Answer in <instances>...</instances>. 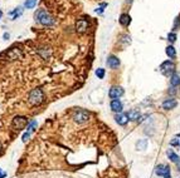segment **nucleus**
<instances>
[{"instance_id":"f257e3e1","label":"nucleus","mask_w":180,"mask_h":178,"mask_svg":"<svg viewBox=\"0 0 180 178\" xmlns=\"http://www.w3.org/2000/svg\"><path fill=\"white\" fill-rule=\"evenodd\" d=\"M34 19L37 20L38 23H40L42 25H44V26H52V25H54V23H56L54 18H53L44 9H38L35 12V14H34Z\"/></svg>"},{"instance_id":"f03ea898","label":"nucleus","mask_w":180,"mask_h":178,"mask_svg":"<svg viewBox=\"0 0 180 178\" xmlns=\"http://www.w3.org/2000/svg\"><path fill=\"white\" fill-rule=\"evenodd\" d=\"M28 102L30 103V106H40L44 102V93L42 89L35 88L33 90H30L28 96Z\"/></svg>"},{"instance_id":"7ed1b4c3","label":"nucleus","mask_w":180,"mask_h":178,"mask_svg":"<svg viewBox=\"0 0 180 178\" xmlns=\"http://www.w3.org/2000/svg\"><path fill=\"white\" fill-rule=\"evenodd\" d=\"M28 124H29V120L27 117L24 116H17L14 117V119L12 120V127L13 129L15 131H22L24 129L25 127H28Z\"/></svg>"},{"instance_id":"20e7f679","label":"nucleus","mask_w":180,"mask_h":178,"mask_svg":"<svg viewBox=\"0 0 180 178\" xmlns=\"http://www.w3.org/2000/svg\"><path fill=\"white\" fill-rule=\"evenodd\" d=\"M73 120L78 124L87 123L90 120V113L86 109H77L73 113Z\"/></svg>"},{"instance_id":"39448f33","label":"nucleus","mask_w":180,"mask_h":178,"mask_svg":"<svg viewBox=\"0 0 180 178\" xmlns=\"http://www.w3.org/2000/svg\"><path fill=\"white\" fill-rule=\"evenodd\" d=\"M155 173L157 176H160V177H164V178H171L170 167L166 166V164H159V166H156Z\"/></svg>"},{"instance_id":"423d86ee","label":"nucleus","mask_w":180,"mask_h":178,"mask_svg":"<svg viewBox=\"0 0 180 178\" xmlns=\"http://www.w3.org/2000/svg\"><path fill=\"white\" fill-rule=\"evenodd\" d=\"M174 70H175V64H174L173 60H166V61L161 63V65H160V72L163 73V74L169 75V74H170V73H173Z\"/></svg>"},{"instance_id":"0eeeda50","label":"nucleus","mask_w":180,"mask_h":178,"mask_svg":"<svg viewBox=\"0 0 180 178\" xmlns=\"http://www.w3.org/2000/svg\"><path fill=\"white\" fill-rule=\"evenodd\" d=\"M123 96V89L121 87H117V86H115L112 87L110 90H108V97L111 99H119L120 97Z\"/></svg>"},{"instance_id":"6e6552de","label":"nucleus","mask_w":180,"mask_h":178,"mask_svg":"<svg viewBox=\"0 0 180 178\" xmlns=\"http://www.w3.org/2000/svg\"><path fill=\"white\" fill-rule=\"evenodd\" d=\"M88 29V22L86 19H78L77 23H76V30L78 33H84V31H87Z\"/></svg>"},{"instance_id":"1a4fd4ad","label":"nucleus","mask_w":180,"mask_h":178,"mask_svg":"<svg viewBox=\"0 0 180 178\" xmlns=\"http://www.w3.org/2000/svg\"><path fill=\"white\" fill-rule=\"evenodd\" d=\"M120 64H121V61H120V59L116 57V55H108V58H107V65H108V68L117 69L120 67Z\"/></svg>"},{"instance_id":"9d476101","label":"nucleus","mask_w":180,"mask_h":178,"mask_svg":"<svg viewBox=\"0 0 180 178\" xmlns=\"http://www.w3.org/2000/svg\"><path fill=\"white\" fill-rule=\"evenodd\" d=\"M110 107H111L112 112H115V113H121L122 109H123V106L120 102V99H112L111 103H110Z\"/></svg>"},{"instance_id":"9b49d317","label":"nucleus","mask_w":180,"mask_h":178,"mask_svg":"<svg viewBox=\"0 0 180 178\" xmlns=\"http://www.w3.org/2000/svg\"><path fill=\"white\" fill-rule=\"evenodd\" d=\"M166 154H167V157H169V159H170L171 162H174V163H176V166H178V168H179V171H180V158H179V155L173 151V149H167V152H166Z\"/></svg>"},{"instance_id":"f8f14e48","label":"nucleus","mask_w":180,"mask_h":178,"mask_svg":"<svg viewBox=\"0 0 180 178\" xmlns=\"http://www.w3.org/2000/svg\"><path fill=\"white\" fill-rule=\"evenodd\" d=\"M126 117H127L129 120H132V122L139 120V118H140V112L136 110V109H131V110H129L127 113H126Z\"/></svg>"},{"instance_id":"ddd939ff","label":"nucleus","mask_w":180,"mask_h":178,"mask_svg":"<svg viewBox=\"0 0 180 178\" xmlns=\"http://www.w3.org/2000/svg\"><path fill=\"white\" fill-rule=\"evenodd\" d=\"M176 106H178V102H176L175 99H166V100L163 103V108H164L165 110L174 109Z\"/></svg>"},{"instance_id":"4468645a","label":"nucleus","mask_w":180,"mask_h":178,"mask_svg":"<svg viewBox=\"0 0 180 178\" xmlns=\"http://www.w3.org/2000/svg\"><path fill=\"white\" fill-rule=\"evenodd\" d=\"M119 22H120V24L122 26H129L131 24V16L129 14H121Z\"/></svg>"},{"instance_id":"2eb2a0df","label":"nucleus","mask_w":180,"mask_h":178,"mask_svg":"<svg viewBox=\"0 0 180 178\" xmlns=\"http://www.w3.org/2000/svg\"><path fill=\"white\" fill-rule=\"evenodd\" d=\"M115 120L120 125H126V124H127V122H129L127 117H126V116H123V114H121V113L116 114V116H115Z\"/></svg>"},{"instance_id":"dca6fc26","label":"nucleus","mask_w":180,"mask_h":178,"mask_svg":"<svg viewBox=\"0 0 180 178\" xmlns=\"http://www.w3.org/2000/svg\"><path fill=\"white\" fill-rule=\"evenodd\" d=\"M23 14V8L22 6H19V8H15L13 12H10L9 13V15H12V18H13V20H15V19H18L20 15Z\"/></svg>"},{"instance_id":"f3484780","label":"nucleus","mask_w":180,"mask_h":178,"mask_svg":"<svg viewBox=\"0 0 180 178\" xmlns=\"http://www.w3.org/2000/svg\"><path fill=\"white\" fill-rule=\"evenodd\" d=\"M166 55L170 58V59H175V57H176V50H175V48L173 47V45H169L167 48H166Z\"/></svg>"},{"instance_id":"a211bd4d","label":"nucleus","mask_w":180,"mask_h":178,"mask_svg":"<svg viewBox=\"0 0 180 178\" xmlns=\"http://www.w3.org/2000/svg\"><path fill=\"white\" fill-rule=\"evenodd\" d=\"M6 55H8L9 59H12V60L18 59V57H19V50H18L17 48H13L12 50H9V51H8Z\"/></svg>"},{"instance_id":"6ab92c4d","label":"nucleus","mask_w":180,"mask_h":178,"mask_svg":"<svg viewBox=\"0 0 180 178\" xmlns=\"http://www.w3.org/2000/svg\"><path fill=\"white\" fill-rule=\"evenodd\" d=\"M170 84H171V87H178L179 84H180V77L176 74V73H174V74L171 75V78H170Z\"/></svg>"},{"instance_id":"aec40b11","label":"nucleus","mask_w":180,"mask_h":178,"mask_svg":"<svg viewBox=\"0 0 180 178\" xmlns=\"http://www.w3.org/2000/svg\"><path fill=\"white\" fill-rule=\"evenodd\" d=\"M147 147V139H140L139 142H136V148L137 151H144Z\"/></svg>"},{"instance_id":"412c9836","label":"nucleus","mask_w":180,"mask_h":178,"mask_svg":"<svg viewBox=\"0 0 180 178\" xmlns=\"http://www.w3.org/2000/svg\"><path fill=\"white\" fill-rule=\"evenodd\" d=\"M37 2H38V0H25L24 8L25 9H33L37 5Z\"/></svg>"},{"instance_id":"4be33fe9","label":"nucleus","mask_w":180,"mask_h":178,"mask_svg":"<svg viewBox=\"0 0 180 178\" xmlns=\"http://www.w3.org/2000/svg\"><path fill=\"white\" fill-rule=\"evenodd\" d=\"M37 125H38V122L37 120H31V122H29V124H28V132H34V129L37 128Z\"/></svg>"},{"instance_id":"5701e85b","label":"nucleus","mask_w":180,"mask_h":178,"mask_svg":"<svg viewBox=\"0 0 180 178\" xmlns=\"http://www.w3.org/2000/svg\"><path fill=\"white\" fill-rule=\"evenodd\" d=\"M179 144H180V134L176 135V137H174L170 141V145H173V147H175V145H179Z\"/></svg>"},{"instance_id":"b1692460","label":"nucleus","mask_w":180,"mask_h":178,"mask_svg":"<svg viewBox=\"0 0 180 178\" xmlns=\"http://www.w3.org/2000/svg\"><path fill=\"white\" fill-rule=\"evenodd\" d=\"M105 74H106V73H105V69L103 68H98L96 70V75L98 77V79H103L105 78Z\"/></svg>"},{"instance_id":"393cba45","label":"nucleus","mask_w":180,"mask_h":178,"mask_svg":"<svg viewBox=\"0 0 180 178\" xmlns=\"http://www.w3.org/2000/svg\"><path fill=\"white\" fill-rule=\"evenodd\" d=\"M30 134H31V133L27 131V132H25V133H24V134L22 135V141H23L24 143H27V142L29 141V138H30Z\"/></svg>"},{"instance_id":"a878e982","label":"nucleus","mask_w":180,"mask_h":178,"mask_svg":"<svg viewBox=\"0 0 180 178\" xmlns=\"http://www.w3.org/2000/svg\"><path fill=\"white\" fill-rule=\"evenodd\" d=\"M106 6H107V3H102V4L100 5V8H98V9H96V13H98V14H102Z\"/></svg>"},{"instance_id":"bb28decb","label":"nucleus","mask_w":180,"mask_h":178,"mask_svg":"<svg viewBox=\"0 0 180 178\" xmlns=\"http://www.w3.org/2000/svg\"><path fill=\"white\" fill-rule=\"evenodd\" d=\"M167 40H170L171 43H174V41L176 40V34H175V33H169V35H167Z\"/></svg>"},{"instance_id":"cd10ccee","label":"nucleus","mask_w":180,"mask_h":178,"mask_svg":"<svg viewBox=\"0 0 180 178\" xmlns=\"http://www.w3.org/2000/svg\"><path fill=\"white\" fill-rule=\"evenodd\" d=\"M122 38H123V40H122L123 43H130V37L129 35H123Z\"/></svg>"},{"instance_id":"c85d7f7f","label":"nucleus","mask_w":180,"mask_h":178,"mask_svg":"<svg viewBox=\"0 0 180 178\" xmlns=\"http://www.w3.org/2000/svg\"><path fill=\"white\" fill-rule=\"evenodd\" d=\"M6 177V172H4L3 169H0V178H5Z\"/></svg>"},{"instance_id":"c756f323","label":"nucleus","mask_w":180,"mask_h":178,"mask_svg":"<svg viewBox=\"0 0 180 178\" xmlns=\"http://www.w3.org/2000/svg\"><path fill=\"white\" fill-rule=\"evenodd\" d=\"M3 38H4V40H8V39H9V34H8V33H4Z\"/></svg>"},{"instance_id":"7c9ffc66","label":"nucleus","mask_w":180,"mask_h":178,"mask_svg":"<svg viewBox=\"0 0 180 178\" xmlns=\"http://www.w3.org/2000/svg\"><path fill=\"white\" fill-rule=\"evenodd\" d=\"M0 18H2V10H0Z\"/></svg>"}]
</instances>
